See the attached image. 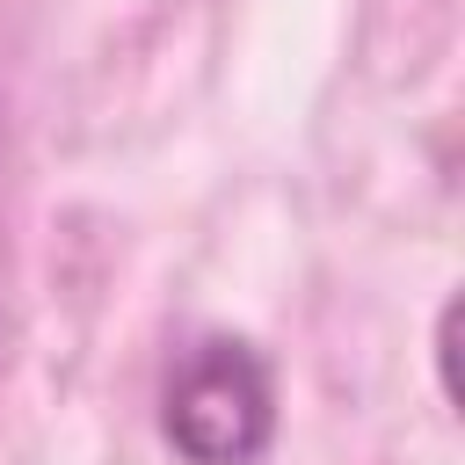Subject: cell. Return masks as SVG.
Here are the masks:
<instances>
[{"label":"cell","mask_w":465,"mask_h":465,"mask_svg":"<svg viewBox=\"0 0 465 465\" xmlns=\"http://www.w3.org/2000/svg\"><path fill=\"white\" fill-rule=\"evenodd\" d=\"M160 421L189 465H254L276 429L269 363L232 334H203L196 349H182L167 400H160Z\"/></svg>","instance_id":"cell-1"}]
</instances>
